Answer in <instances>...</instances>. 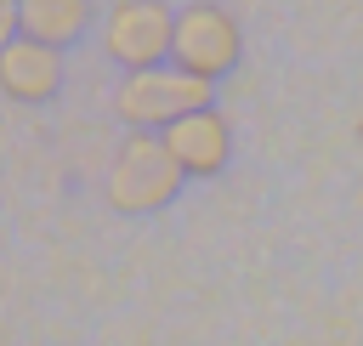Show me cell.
Listing matches in <instances>:
<instances>
[{
	"label": "cell",
	"instance_id": "obj_2",
	"mask_svg": "<svg viewBox=\"0 0 363 346\" xmlns=\"http://www.w3.org/2000/svg\"><path fill=\"white\" fill-rule=\"evenodd\" d=\"M216 96V85L210 79H193V74H182L176 62H164V68H142V74H125L119 85H113V119L125 125V130H170L176 119H187V113H199V108H216L210 102Z\"/></svg>",
	"mask_w": 363,
	"mask_h": 346
},
{
	"label": "cell",
	"instance_id": "obj_4",
	"mask_svg": "<svg viewBox=\"0 0 363 346\" xmlns=\"http://www.w3.org/2000/svg\"><path fill=\"white\" fill-rule=\"evenodd\" d=\"M244 40H238V23L221 11V6H182L176 11V45H170V62L193 79H221L233 62H238Z\"/></svg>",
	"mask_w": 363,
	"mask_h": 346
},
{
	"label": "cell",
	"instance_id": "obj_7",
	"mask_svg": "<svg viewBox=\"0 0 363 346\" xmlns=\"http://www.w3.org/2000/svg\"><path fill=\"white\" fill-rule=\"evenodd\" d=\"M91 17H96L91 0H23V40L62 51L91 28Z\"/></svg>",
	"mask_w": 363,
	"mask_h": 346
},
{
	"label": "cell",
	"instance_id": "obj_3",
	"mask_svg": "<svg viewBox=\"0 0 363 346\" xmlns=\"http://www.w3.org/2000/svg\"><path fill=\"white\" fill-rule=\"evenodd\" d=\"M170 45H176V11L164 0H113L102 11V51L125 74L164 68Z\"/></svg>",
	"mask_w": 363,
	"mask_h": 346
},
{
	"label": "cell",
	"instance_id": "obj_8",
	"mask_svg": "<svg viewBox=\"0 0 363 346\" xmlns=\"http://www.w3.org/2000/svg\"><path fill=\"white\" fill-rule=\"evenodd\" d=\"M11 40H23V6H17V0H0V51H6Z\"/></svg>",
	"mask_w": 363,
	"mask_h": 346
},
{
	"label": "cell",
	"instance_id": "obj_1",
	"mask_svg": "<svg viewBox=\"0 0 363 346\" xmlns=\"http://www.w3.org/2000/svg\"><path fill=\"white\" fill-rule=\"evenodd\" d=\"M182 164L170 159L164 136L153 130H125V142L108 159V204L119 216H153L182 193Z\"/></svg>",
	"mask_w": 363,
	"mask_h": 346
},
{
	"label": "cell",
	"instance_id": "obj_5",
	"mask_svg": "<svg viewBox=\"0 0 363 346\" xmlns=\"http://www.w3.org/2000/svg\"><path fill=\"white\" fill-rule=\"evenodd\" d=\"M170 159L182 164V176H221L233 159V125L221 108H199L187 119H176L170 130H159Z\"/></svg>",
	"mask_w": 363,
	"mask_h": 346
},
{
	"label": "cell",
	"instance_id": "obj_6",
	"mask_svg": "<svg viewBox=\"0 0 363 346\" xmlns=\"http://www.w3.org/2000/svg\"><path fill=\"white\" fill-rule=\"evenodd\" d=\"M62 85V51L40 40H11L0 51V96L11 102H51Z\"/></svg>",
	"mask_w": 363,
	"mask_h": 346
}]
</instances>
